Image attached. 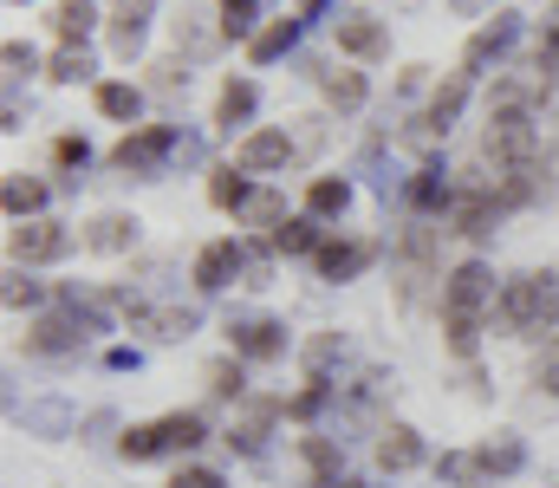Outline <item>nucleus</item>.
Masks as SVG:
<instances>
[{
    "label": "nucleus",
    "mask_w": 559,
    "mask_h": 488,
    "mask_svg": "<svg viewBox=\"0 0 559 488\" xmlns=\"http://www.w3.org/2000/svg\"><path fill=\"white\" fill-rule=\"evenodd\" d=\"M495 274H488V261H462L449 281H442V325H449V352L455 358H475V345H481V320L495 313Z\"/></svg>",
    "instance_id": "1"
},
{
    "label": "nucleus",
    "mask_w": 559,
    "mask_h": 488,
    "mask_svg": "<svg viewBox=\"0 0 559 488\" xmlns=\"http://www.w3.org/2000/svg\"><path fill=\"white\" fill-rule=\"evenodd\" d=\"M495 320L508 325L514 338H554L559 325V274H514L495 300Z\"/></svg>",
    "instance_id": "2"
},
{
    "label": "nucleus",
    "mask_w": 559,
    "mask_h": 488,
    "mask_svg": "<svg viewBox=\"0 0 559 488\" xmlns=\"http://www.w3.org/2000/svg\"><path fill=\"white\" fill-rule=\"evenodd\" d=\"M202 443H209V417H202V410H169V417H156V424H131V430L118 437L124 463L189 456V450H202Z\"/></svg>",
    "instance_id": "3"
},
{
    "label": "nucleus",
    "mask_w": 559,
    "mask_h": 488,
    "mask_svg": "<svg viewBox=\"0 0 559 488\" xmlns=\"http://www.w3.org/2000/svg\"><path fill=\"white\" fill-rule=\"evenodd\" d=\"M534 151H540V131H534L527 105H495L488 131H481V157L501 169H534Z\"/></svg>",
    "instance_id": "4"
},
{
    "label": "nucleus",
    "mask_w": 559,
    "mask_h": 488,
    "mask_svg": "<svg viewBox=\"0 0 559 488\" xmlns=\"http://www.w3.org/2000/svg\"><path fill=\"white\" fill-rule=\"evenodd\" d=\"M176 151L189 157V144H182V131H176V124H143V131H131V138L111 151V169H124V176H156Z\"/></svg>",
    "instance_id": "5"
},
{
    "label": "nucleus",
    "mask_w": 559,
    "mask_h": 488,
    "mask_svg": "<svg viewBox=\"0 0 559 488\" xmlns=\"http://www.w3.org/2000/svg\"><path fill=\"white\" fill-rule=\"evenodd\" d=\"M7 254H13V267H46V261H66V254H72V228H66V222H52V215L13 222Z\"/></svg>",
    "instance_id": "6"
},
{
    "label": "nucleus",
    "mask_w": 559,
    "mask_h": 488,
    "mask_svg": "<svg viewBox=\"0 0 559 488\" xmlns=\"http://www.w3.org/2000/svg\"><path fill=\"white\" fill-rule=\"evenodd\" d=\"M235 281H248V241L222 235V241H209V248L195 254V287H202V294H228Z\"/></svg>",
    "instance_id": "7"
},
{
    "label": "nucleus",
    "mask_w": 559,
    "mask_h": 488,
    "mask_svg": "<svg viewBox=\"0 0 559 488\" xmlns=\"http://www.w3.org/2000/svg\"><path fill=\"white\" fill-rule=\"evenodd\" d=\"M514 39H521V13H495V20H488V26L462 46V72L475 79L481 66H501V59L514 52Z\"/></svg>",
    "instance_id": "8"
},
{
    "label": "nucleus",
    "mask_w": 559,
    "mask_h": 488,
    "mask_svg": "<svg viewBox=\"0 0 559 488\" xmlns=\"http://www.w3.org/2000/svg\"><path fill=\"white\" fill-rule=\"evenodd\" d=\"M228 338H235V358H248V365L286 358V325L280 320H228Z\"/></svg>",
    "instance_id": "9"
},
{
    "label": "nucleus",
    "mask_w": 559,
    "mask_h": 488,
    "mask_svg": "<svg viewBox=\"0 0 559 488\" xmlns=\"http://www.w3.org/2000/svg\"><path fill=\"white\" fill-rule=\"evenodd\" d=\"M501 195H488V189H468V195H455V209H449V235H462V241H481V235H495V222H501Z\"/></svg>",
    "instance_id": "10"
},
{
    "label": "nucleus",
    "mask_w": 559,
    "mask_h": 488,
    "mask_svg": "<svg viewBox=\"0 0 559 488\" xmlns=\"http://www.w3.org/2000/svg\"><path fill=\"white\" fill-rule=\"evenodd\" d=\"M371 241H325L319 254H312V267H319V281H332V287H345V281H358L365 267H371Z\"/></svg>",
    "instance_id": "11"
},
{
    "label": "nucleus",
    "mask_w": 559,
    "mask_h": 488,
    "mask_svg": "<svg viewBox=\"0 0 559 488\" xmlns=\"http://www.w3.org/2000/svg\"><path fill=\"white\" fill-rule=\"evenodd\" d=\"M378 469H384V476H411V469H423V437L411 430V424H384V430H378Z\"/></svg>",
    "instance_id": "12"
},
{
    "label": "nucleus",
    "mask_w": 559,
    "mask_h": 488,
    "mask_svg": "<svg viewBox=\"0 0 559 488\" xmlns=\"http://www.w3.org/2000/svg\"><path fill=\"white\" fill-rule=\"evenodd\" d=\"M332 33H338V52H345V59H378V52L391 46V33H384L371 13H338Z\"/></svg>",
    "instance_id": "13"
},
{
    "label": "nucleus",
    "mask_w": 559,
    "mask_h": 488,
    "mask_svg": "<svg viewBox=\"0 0 559 488\" xmlns=\"http://www.w3.org/2000/svg\"><path fill=\"white\" fill-rule=\"evenodd\" d=\"M468 85H475L468 72H449V79L429 92V111H423V131H429V138H449V124H455L462 105H468Z\"/></svg>",
    "instance_id": "14"
},
{
    "label": "nucleus",
    "mask_w": 559,
    "mask_h": 488,
    "mask_svg": "<svg viewBox=\"0 0 559 488\" xmlns=\"http://www.w3.org/2000/svg\"><path fill=\"white\" fill-rule=\"evenodd\" d=\"M79 338H85V325L59 307V313L33 320V332H26V352H39V358H66V352H79Z\"/></svg>",
    "instance_id": "15"
},
{
    "label": "nucleus",
    "mask_w": 559,
    "mask_h": 488,
    "mask_svg": "<svg viewBox=\"0 0 559 488\" xmlns=\"http://www.w3.org/2000/svg\"><path fill=\"white\" fill-rule=\"evenodd\" d=\"M286 157H293V138H286V131H248V138L235 144V163H241L248 176L286 169Z\"/></svg>",
    "instance_id": "16"
},
{
    "label": "nucleus",
    "mask_w": 559,
    "mask_h": 488,
    "mask_svg": "<svg viewBox=\"0 0 559 488\" xmlns=\"http://www.w3.org/2000/svg\"><path fill=\"white\" fill-rule=\"evenodd\" d=\"M299 26H306V20H293V13L267 20V26H261V33L248 39V59H254V66H280V59H286V52L299 46Z\"/></svg>",
    "instance_id": "17"
},
{
    "label": "nucleus",
    "mask_w": 559,
    "mask_h": 488,
    "mask_svg": "<svg viewBox=\"0 0 559 488\" xmlns=\"http://www.w3.org/2000/svg\"><path fill=\"white\" fill-rule=\"evenodd\" d=\"M143 33H150V7H143V0L118 7V13L105 20V39H111V52H118V59H138V52H143Z\"/></svg>",
    "instance_id": "18"
},
{
    "label": "nucleus",
    "mask_w": 559,
    "mask_h": 488,
    "mask_svg": "<svg viewBox=\"0 0 559 488\" xmlns=\"http://www.w3.org/2000/svg\"><path fill=\"white\" fill-rule=\"evenodd\" d=\"M0 209H7L13 222H33V215L46 209V182L26 176V169H7V182H0Z\"/></svg>",
    "instance_id": "19"
},
{
    "label": "nucleus",
    "mask_w": 559,
    "mask_h": 488,
    "mask_svg": "<svg viewBox=\"0 0 559 488\" xmlns=\"http://www.w3.org/2000/svg\"><path fill=\"white\" fill-rule=\"evenodd\" d=\"M436 483L442 488H488V463H481V450H442L436 456Z\"/></svg>",
    "instance_id": "20"
},
{
    "label": "nucleus",
    "mask_w": 559,
    "mask_h": 488,
    "mask_svg": "<svg viewBox=\"0 0 559 488\" xmlns=\"http://www.w3.org/2000/svg\"><path fill=\"white\" fill-rule=\"evenodd\" d=\"M267 248H274V254H286V261H293V254H319V248H325L319 215H286L274 235H267Z\"/></svg>",
    "instance_id": "21"
},
{
    "label": "nucleus",
    "mask_w": 559,
    "mask_h": 488,
    "mask_svg": "<svg viewBox=\"0 0 559 488\" xmlns=\"http://www.w3.org/2000/svg\"><path fill=\"white\" fill-rule=\"evenodd\" d=\"M319 92H325V105H332V111H358V105L371 98L365 72H352V66H325V72H319Z\"/></svg>",
    "instance_id": "22"
},
{
    "label": "nucleus",
    "mask_w": 559,
    "mask_h": 488,
    "mask_svg": "<svg viewBox=\"0 0 559 488\" xmlns=\"http://www.w3.org/2000/svg\"><path fill=\"white\" fill-rule=\"evenodd\" d=\"M138 215H98L92 228H85V248H98V254H131L138 248Z\"/></svg>",
    "instance_id": "23"
},
{
    "label": "nucleus",
    "mask_w": 559,
    "mask_h": 488,
    "mask_svg": "<svg viewBox=\"0 0 559 488\" xmlns=\"http://www.w3.org/2000/svg\"><path fill=\"white\" fill-rule=\"evenodd\" d=\"M254 105H261L254 79H228V85H222V98H215V124H222V131H241V124L254 118Z\"/></svg>",
    "instance_id": "24"
},
{
    "label": "nucleus",
    "mask_w": 559,
    "mask_h": 488,
    "mask_svg": "<svg viewBox=\"0 0 559 488\" xmlns=\"http://www.w3.org/2000/svg\"><path fill=\"white\" fill-rule=\"evenodd\" d=\"M248 195H254V182H248V169H241V163H222V169L209 176V202H215V209L241 215V209H248Z\"/></svg>",
    "instance_id": "25"
},
{
    "label": "nucleus",
    "mask_w": 559,
    "mask_h": 488,
    "mask_svg": "<svg viewBox=\"0 0 559 488\" xmlns=\"http://www.w3.org/2000/svg\"><path fill=\"white\" fill-rule=\"evenodd\" d=\"M345 209H352V182H345V176H319V182H306V215L338 222Z\"/></svg>",
    "instance_id": "26"
},
{
    "label": "nucleus",
    "mask_w": 559,
    "mask_h": 488,
    "mask_svg": "<svg viewBox=\"0 0 559 488\" xmlns=\"http://www.w3.org/2000/svg\"><path fill=\"white\" fill-rule=\"evenodd\" d=\"M92 26H98V0H59V7H52V33H59L66 46H85Z\"/></svg>",
    "instance_id": "27"
},
{
    "label": "nucleus",
    "mask_w": 559,
    "mask_h": 488,
    "mask_svg": "<svg viewBox=\"0 0 559 488\" xmlns=\"http://www.w3.org/2000/svg\"><path fill=\"white\" fill-rule=\"evenodd\" d=\"M92 98H98V111H105V118H118V124H138V118H143V92H138V85H124V79H105Z\"/></svg>",
    "instance_id": "28"
},
{
    "label": "nucleus",
    "mask_w": 559,
    "mask_h": 488,
    "mask_svg": "<svg viewBox=\"0 0 559 488\" xmlns=\"http://www.w3.org/2000/svg\"><path fill=\"white\" fill-rule=\"evenodd\" d=\"M411 209H455V189H449V169L442 163H423L417 182H411Z\"/></svg>",
    "instance_id": "29"
},
{
    "label": "nucleus",
    "mask_w": 559,
    "mask_h": 488,
    "mask_svg": "<svg viewBox=\"0 0 559 488\" xmlns=\"http://www.w3.org/2000/svg\"><path fill=\"white\" fill-rule=\"evenodd\" d=\"M138 320L150 325L156 338H169V345H176V338H189V332H195V307H143Z\"/></svg>",
    "instance_id": "30"
},
{
    "label": "nucleus",
    "mask_w": 559,
    "mask_h": 488,
    "mask_svg": "<svg viewBox=\"0 0 559 488\" xmlns=\"http://www.w3.org/2000/svg\"><path fill=\"white\" fill-rule=\"evenodd\" d=\"M299 456H306V469H312V483H338V437H306L299 443Z\"/></svg>",
    "instance_id": "31"
},
{
    "label": "nucleus",
    "mask_w": 559,
    "mask_h": 488,
    "mask_svg": "<svg viewBox=\"0 0 559 488\" xmlns=\"http://www.w3.org/2000/svg\"><path fill=\"white\" fill-rule=\"evenodd\" d=\"M92 72H98V59H92L85 46H59V52H52V72H46V79H59V85H85Z\"/></svg>",
    "instance_id": "32"
},
{
    "label": "nucleus",
    "mask_w": 559,
    "mask_h": 488,
    "mask_svg": "<svg viewBox=\"0 0 559 488\" xmlns=\"http://www.w3.org/2000/svg\"><path fill=\"white\" fill-rule=\"evenodd\" d=\"M332 365H345V338H338V332L306 338V378H325ZM325 384H332V378H325Z\"/></svg>",
    "instance_id": "33"
},
{
    "label": "nucleus",
    "mask_w": 559,
    "mask_h": 488,
    "mask_svg": "<svg viewBox=\"0 0 559 488\" xmlns=\"http://www.w3.org/2000/svg\"><path fill=\"white\" fill-rule=\"evenodd\" d=\"M481 463H488V476H521L527 450H521V437H495V443H481Z\"/></svg>",
    "instance_id": "34"
},
{
    "label": "nucleus",
    "mask_w": 559,
    "mask_h": 488,
    "mask_svg": "<svg viewBox=\"0 0 559 488\" xmlns=\"http://www.w3.org/2000/svg\"><path fill=\"white\" fill-rule=\"evenodd\" d=\"M222 7V33L228 39H254L261 33V0H215Z\"/></svg>",
    "instance_id": "35"
},
{
    "label": "nucleus",
    "mask_w": 559,
    "mask_h": 488,
    "mask_svg": "<svg viewBox=\"0 0 559 488\" xmlns=\"http://www.w3.org/2000/svg\"><path fill=\"white\" fill-rule=\"evenodd\" d=\"M235 222H248V228H267V235H274L280 222H286V202H280L274 189H254V195H248V209H241Z\"/></svg>",
    "instance_id": "36"
},
{
    "label": "nucleus",
    "mask_w": 559,
    "mask_h": 488,
    "mask_svg": "<svg viewBox=\"0 0 559 488\" xmlns=\"http://www.w3.org/2000/svg\"><path fill=\"white\" fill-rule=\"evenodd\" d=\"M241 365H248V358H222V365H209V391L241 404V397H248V371H241Z\"/></svg>",
    "instance_id": "37"
},
{
    "label": "nucleus",
    "mask_w": 559,
    "mask_h": 488,
    "mask_svg": "<svg viewBox=\"0 0 559 488\" xmlns=\"http://www.w3.org/2000/svg\"><path fill=\"white\" fill-rule=\"evenodd\" d=\"M20 424H26L33 437H66V424H72V410H66V404H33V410H26Z\"/></svg>",
    "instance_id": "38"
},
{
    "label": "nucleus",
    "mask_w": 559,
    "mask_h": 488,
    "mask_svg": "<svg viewBox=\"0 0 559 488\" xmlns=\"http://www.w3.org/2000/svg\"><path fill=\"white\" fill-rule=\"evenodd\" d=\"M534 391L540 397H559V332L540 345V358H534Z\"/></svg>",
    "instance_id": "39"
},
{
    "label": "nucleus",
    "mask_w": 559,
    "mask_h": 488,
    "mask_svg": "<svg viewBox=\"0 0 559 488\" xmlns=\"http://www.w3.org/2000/svg\"><path fill=\"white\" fill-rule=\"evenodd\" d=\"M325 404H332V384H325V378H306V391L286 404V417H299V424H306V417H319Z\"/></svg>",
    "instance_id": "40"
},
{
    "label": "nucleus",
    "mask_w": 559,
    "mask_h": 488,
    "mask_svg": "<svg viewBox=\"0 0 559 488\" xmlns=\"http://www.w3.org/2000/svg\"><path fill=\"white\" fill-rule=\"evenodd\" d=\"M39 300H46V287H39L33 274H20V267H13V274H7V307L20 313V307H39Z\"/></svg>",
    "instance_id": "41"
},
{
    "label": "nucleus",
    "mask_w": 559,
    "mask_h": 488,
    "mask_svg": "<svg viewBox=\"0 0 559 488\" xmlns=\"http://www.w3.org/2000/svg\"><path fill=\"white\" fill-rule=\"evenodd\" d=\"M169 488H228V476H222V469L189 463V469H176V476H169Z\"/></svg>",
    "instance_id": "42"
},
{
    "label": "nucleus",
    "mask_w": 559,
    "mask_h": 488,
    "mask_svg": "<svg viewBox=\"0 0 559 488\" xmlns=\"http://www.w3.org/2000/svg\"><path fill=\"white\" fill-rule=\"evenodd\" d=\"M7 72H13V79L39 72V52H33V46H20V39H7Z\"/></svg>",
    "instance_id": "43"
},
{
    "label": "nucleus",
    "mask_w": 559,
    "mask_h": 488,
    "mask_svg": "<svg viewBox=\"0 0 559 488\" xmlns=\"http://www.w3.org/2000/svg\"><path fill=\"white\" fill-rule=\"evenodd\" d=\"M52 157H59V163H79V169H85V163H92V144H85V138H59V144H52Z\"/></svg>",
    "instance_id": "44"
},
{
    "label": "nucleus",
    "mask_w": 559,
    "mask_h": 488,
    "mask_svg": "<svg viewBox=\"0 0 559 488\" xmlns=\"http://www.w3.org/2000/svg\"><path fill=\"white\" fill-rule=\"evenodd\" d=\"M540 72H559V20H547L540 33Z\"/></svg>",
    "instance_id": "45"
},
{
    "label": "nucleus",
    "mask_w": 559,
    "mask_h": 488,
    "mask_svg": "<svg viewBox=\"0 0 559 488\" xmlns=\"http://www.w3.org/2000/svg\"><path fill=\"white\" fill-rule=\"evenodd\" d=\"M105 365H111V371H138L143 358L131 352V345H111V352H105Z\"/></svg>",
    "instance_id": "46"
},
{
    "label": "nucleus",
    "mask_w": 559,
    "mask_h": 488,
    "mask_svg": "<svg viewBox=\"0 0 559 488\" xmlns=\"http://www.w3.org/2000/svg\"><path fill=\"white\" fill-rule=\"evenodd\" d=\"M449 7H455V13H488L495 0H449Z\"/></svg>",
    "instance_id": "47"
},
{
    "label": "nucleus",
    "mask_w": 559,
    "mask_h": 488,
    "mask_svg": "<svg viewBox=\"0 0 559 488\" xmlns=\"http://www.w3.org/2000/svg\"><path fill=\"white\" fill-rule=\"evenodd\" d=\"M325 488H365V483H352V476H338V483H325Z\"/></svg>",
    "instance_id": "48"
}]
</instances>
